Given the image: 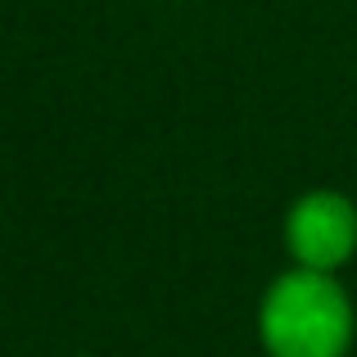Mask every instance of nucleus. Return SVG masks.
I'll return each instance as SVG.
<instances>
[{"instance_id":"nucleus-2","label":"nucleus","mask_w":357,"mask_h":357,"mask_svg":"<svg viewBox=\"0 0 357 357\" xmlns=\"http://www.w3.org/2000/svg\"><path fill=\"white\" fill-rule=\"evenodd\" d=\"M285 244L298 267L307 271H331L344 267L357 249V208L353 199L335 190H312L289 208L285 218Z\"/></svg>"},{"instance_id":"nucleus-1","label":"nucleus","mask_w":357,"mask_h":357,"mask_svg":"<svg viewBox=\"0 0 357 357\" xmlns=\"http://www.w3.org/2000/svg\"><path fill=\"white\" fill-rule=\"evenodd\" d=\"M271 357H344L353 344V303L331 271H285L258 312Z\"/></svg>"}]
</instances>
